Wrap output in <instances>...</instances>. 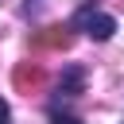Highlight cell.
Wrapping results in <instances>:
<instances>
[{
  "mask_svg": "<svg viewBox=\"0 0 124 124\" xmlns=\"http://www.w3.org/2000/svg\"><path fill=\"white\" fill-rule=\"evenodd\" d=\"M27 81L39 85V81H43V70H39V66H19V70H16V85H27Z\"/></svg>",
  "mask_w": 124,
  "mask_h": 124,
  "instance_id": "277c9868",
  "label": "cell"
},
{
  "mask_svg": "<svg viewBox=\"0 0 124 124\" xmlns=\"http://www.w3.org/2000/svg\"><path fill=\"white\" fill-rule=\"evenodd\" d=\"M74 27H78V31H85L89 39L105 43V39H112L116 19H112L108 12H101L97 4H85V8H78V12H74Z\"/></svg>",
  "mask_w": 124,
  "mask_h": 124,
  "instance_id": "6da1fadb",
  "label": "cell"
},
{
  "mask_svg": "<svg viewBox=\"0 0 124 124\" xmlns=\"http://www.w3.org/2000/svg\"><path fill=\"white\" fill-rule=\"evenodd\" d=\"M35 43H39V46H54V50H62V46H70V35H66L62 27H46V31L35 35Z\"/></svg>",
  "mask_w": 124,
  "mask_h": 124,
  "instance_id": "3957f363",
  "label": "cell"
},
{
  "mask_svg": "<svg viewBox=\"0 0 124 124\" xmlns=\"http://www.w3.org/2000/svg\"><path fill=\"white\" fill-rule=\"evenodd\" d=\"M81 89H85V70L81 66H66L62 70V81H58V93L62 97H78Z\"/></svg>",
  "mask_w": 124,
  "mask_h": 124,
  "instance_id": "7a4b0ae2",
  "label": "cell"
},
{
  "mask_svg": "<svg viewBox=\"0 0 124 124\" xmlns=\"http://www.w3.org/2000/svg\"><path fill=\"white\" fill-rule=\"evenodd\" d=\"M43 8H46V0H23V12L27 16H39Z\"/></svg>",
  "mask_w": 124,
  "mask_h": 124,
  "instance_id": "8992f818",
  "label": "cell"
},
{
  "mask_svg": "<svg viewBox=\"0 0 124 124\" xmlns=\"http://www.w3.org/2000/svg\"><path fill=\"white\" fill-rule=\"evenodd\" d=\"M0 124H12V112H8V101L0 97Z\"/></svg>",
  "mask_w": 124,
  "mask_h": 124,
  "instance_id": "52a82bcc",
  "label": "cell"
},
{
  "mask_svg": "<svg viewBox=\"0 0 124 124\" xmlns=\"http://www.w3.org/2000/svg\"><path fill=\"white\" fill-rule=\"evenodd\" d=\"M50 124H81L74 112H62L58 105H50Z\"/></svg>",
  "mask_w": 124,
  "mask_h": 124,
  "instance_id": "5b68a950",
  "label": "cell"
}]
</instances>
